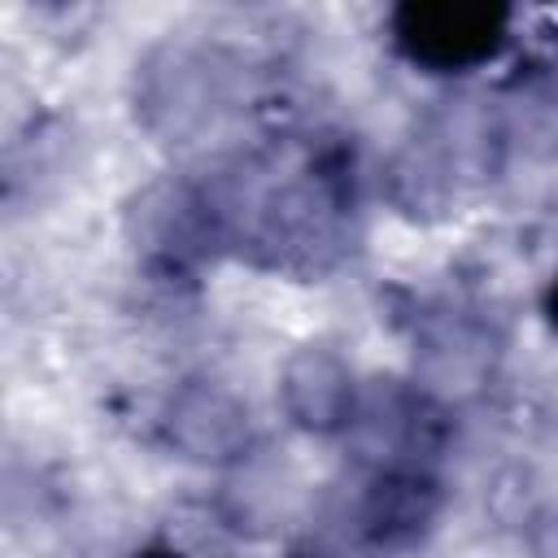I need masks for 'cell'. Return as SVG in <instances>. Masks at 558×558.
Returning a JSON list of instances; mask_svg holds the SVG:
<instances>
[{"mask_svg":"<svg viewBox=\"0 0 558 558\" xmlns=\"http://www.w3.org/2000/svg\"><path fill=\"white\" fill-rule=\"evenodd\" d=\"M353 218V153L336 140L310 148V157L283 179L235 192V248L279 275L318 279L340 266Z\"/></svg>","mask_w":558,"mask_h":558,"instance_id":"obj_1","label":"cell"},{"mask_svg":"<svg viewBox=\"0 0 558 558\" xmlns=\"http://www.w3.org/2000/svg\"><path fill=\"white\" fill-rule=\"evenodd\" d=\"M244 100L248 65L218 39H166L135 61V118L161 144L205 140Z\"/></svg>","mask_w":558,"mask_h":558,"instance_id":"obj_2","label":"cell"},{"mask_svg":"<svg viewBox=\"0 0 558 558\" xmlns=\"http://www.w3.org/2000/svg\"><path fill=\"white\" fill-rule=\"evenodd\" d=\"M122 227L144 266L166 279H187L235 248V187L196 174H161L126 201Z\"/></svg>","mask_w":558,"mask_h":558,"instance_id":"obj_3","label":"cell"},{"mask_svg":"<svg viewBox=\"0 0 558 558\" xmlns=\"http://www.w3.org/2000/svg\"><path fill=\"white\" fill-rule=\"evenodd\" d=\"M493 157H501V144L488 109L471 126L449 113H432L388 153L379 183L397 214L432 222L458 209L466 183L488 170Z\"/></svg>","mask_w":558,"mask_h":558,"instance_id":"obj_4","label":"cell"},{"mask_svg":"<svg viewBox=\"0 0 558 558\" xmlns=\"http://www.w3.org/2000/svg\"><path fill=\"white\" fill-rule=\"evenodd\" d=\"M514 13L466 0H410L388 13V39L423 74H471L510 48Z\"/></svg>","mask_w":558,"mask_h":558,"instance_id":"obj_5","label":"cell"},{"mask_svg":"<svg viewBox=\"0 0 558 558\" xmlns=\"http://www.w3.org/2000/svg\"><path fill=\"white\" fill-rule=\"evenodd\" d=\"M349 440L366 466H436L449 440V405L418 379H362Z\"/></svg>","mask_w":558,"mask_h":558,"instance_id":"obj_6","label":"cell"},{"mask_svg":"<svg viewBox=\"0 0 558 558\" xmlns=\"http://www.w3.org/2000/svg\"><path fill=\"white\" fill-rule=\"evenodd\" d=\"M166 449L192 466L231 471L257 449L253 405L222 379H183L170 388L157 414Z\"/></svg>","mask_w":558,"mask_h":558,"instance_id":"obj_7","label":"cell"},{"mask_svg":"<svg viewBox=\"0 0 558 558\" xmlns=\"http://www.w3.org/2000/svg\"><path fill=\"white\" fill-rule=\"evenodd\" d=\"M445 514L436 466H366L349 506V532L366 554H414Z\"/></svg>","mask_w":558,"mask_h":558,"instance_id":"obj_8","label":"cell"},{"mask_svg":"<svg viewBox=\"0 0 558 558\" xmlns=\"http://www.w3.org/2000/svg\"><path fill=\"white\" fill-rule=\"evenodd\" d=\"M275 401L288 427L305 436H349L362 401V375L336 344L305 340L283 353L275 375Z\"/></svg>","mask_w":558,"mask_h":558,"instance_id":"obj_9","label":"cell"},{"mask_svg":"<svg viewBox=\"0 0 558 558\" xmlns=\"http://www.w3.org/2000/svg\"><path fill=\"white\" fill-rule=\"evenodd\" d=\"M488 118L501 153H519L532 161L558 157V65L514 70L501 83Z\"/></svg>","mask_w":558,"mask_h":558,"instance_id":"obj_10","label":"cell"},{"mask_svg":"<svg viewBox=\"0 0 558 558\" xmlns=\"http://www.w3.org/2000/svg\"><path fill=\"white\" fill-rule=\"evenodd\" d=\"M527 549H532V558H558V497L532 514V523H527Z\"/></svg>","mask_w":558,"mask_h":558,"instance_id":"obj_11","label":"cell"},{"mask_svg":"<svg viewBox=\"0 0 558 558\" xmlns=\"http://www.w3.org/2000/svg\"><path fill=\"white\" fill-rule=\"evenodd\" d=\"M545 318H549V327H554V336H558V275H554V283L545 288Z\"/></svg>","mask_w":558,"mask_h":558,"instance_id":"obj_12","label":"cell"},{"mask_svg":"<svg viewBox=\"0 0 558 558\" xmlns=\"http://www.w3.org/2000/svg\"><path fill=\"white\" fill-rule=\"evenodd\" d=\"M131 558H183L179 549H170V545H148V549H135Z\"/></svg>","mask_w":558,"mask_h":558,"instance_id":"obj_13","label":"cell"}]
</instances>
